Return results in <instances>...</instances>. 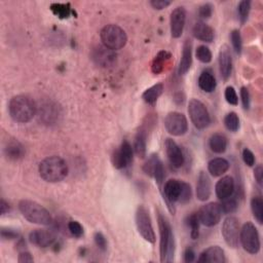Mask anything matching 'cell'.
Returning a JSON list of instances; mask_svg holds the SVG:
<instances>
[{"mask_svg":"<svg viewBox=\"0 0 263 263\" xmlns=\"http://www.w3.org/2000/svg\"><path fill=\"white\" fill-rule=\"evenodd\" d=\"M68 229L75 237H82L84 235V227L78 221H70L68 223Z\"/></svg>","mask_w":263,"mask_h":263,"instance_id":"cell-42","label":"cell"},{"mask_svg":"<svg viewBox=\"0 0 263 263\" xmlns=\"http://www.w3.org/2000/svg\"><path fill=\"white\" fill-rule=\"evenodd\" d=\"M6 156L11 160H19L25 155L24 146L16 139L10 140L5 148Z\"/></svg>","mask_w":263,"mask_h":263,"instance_id":"cell-25","label":"cell"},{"mask_svg":"<svg viewBox=\"0 0 263 263\" xmlns=\"http://www.w3.org/2000/svg\"><path fill=\"white\" fill-rule=\"evenodd\" d=\"M188 113L191 123L198 130H204L211 124V116L207 107L199 100L191 99L188 104Z\"/></svg>","mask_w":263,"mask_h":263,"instance_id":"cell-7","label":"cell"},{"mask_svg":"<svg viewBox=\"0 0 263 263\" xmlns=\"http://www.w3.org/2000/svg\"><path fill=\"white\" fill-rule=\"evenodd\" d=\"M10 211V205L9 203H7L4 198L0 200V213L2 215H6L8 212Z\"/></svg>","mask_w":263,"mask_h":263,"instance_id":"cell-52","label":"cell"},{"mask_svg":"<svg viewBox=\"0 0 263 263\" xmlns=\"http://www.w3.org/2000/svg\"><path fill=\"white\" fill-rule=\"evenodd\" d=\"M165 127L169 134L176 137L183 136L188 130L187 118L180 112H170L166 116Z\"/></svg>","mask_w":263,"mask_h":263,"instance_id":"cell-11","label":"cell"},{"mask_svg":"<svg viewBox=\"0 0 263 263\" xmlns=\"http://www.w3.org/2000/svg\"><path fill=\"white\" fill-rule=\"evenodd\" d=\"M172 58V55L167 51H160L157 53V55L154 57L152 64H151V71L153 74H160L164 70L167 64L170 62Z\"/></svg>","mask_w":263,"mask_h":263,"instance_id":"cell-28","label":"cell"},{"mask_svg":"<svg viewBox=\"0 0 263 263\" xmlns=\"http://www.w3.org/2000/svg\"><path fill=\"white\" fill-rule=\"evenodd\" d=\"M219 69L221 77L227 80L232 72V58L229 48L227 46H222L219 52Z\"/></svg>","mask_w":263,"mask_h":263,"instance_id":"cell-19","label":"cell"},{"mask_svg":"<svg viewBox=\"0 0 263 263\" xmlns=\"http://www.w3.org/2000/svg\"><path fill=\"white\" fill-rule=\"evenodd\" d=\"M215 191H216V195L221 200L231 196L233 191H234V181H233V178L230 177V176L222 177L216 183Z\"/></svg>","mask_w":263,"mask_h":263,"instance_id":"cell-22","label":"cell"},{"mask_svg":"<svg viewBox=\"0 0 263 263\" xmlns=\"http://www.w3.org/2000/svg\"><path fill=\"white\" fill-rule=\"evenodd\" d=\"M251 210L254 218L259 224L263 222V199L260 196H254L251 199Z\"/></svg>","mask_w":263,"mask_h":263,"instance_id":"cell-32","label":"cell"},{"mask_svg":"<svg viewBox=\"0 0 263 263\" xmlns=\"http://www.w3.org/2000/svg\"><path fill=\"white\" fill-rule=\"evenodd\" d=\"M197 84H198V87L200 88V90H203L206 93L214 92L217 87L215 76L213 75V73L211 71H208V70L201 72V74L198 77Z\"/></svg>","mask_w":263,"mask_h":263,"instance_id":"cell-29","label":"cell"},{"mask_svg":"<svg viewBox=\"0 0 263 263\" xmlns=\"http://www.w3.org/2000/svg\"><path fill=\"white\" fill-rule=\"evenodd\" d=\"M91 58L100 67L107 68L113 66L116 63L117 57L114 51L104 46H97L92 50Z\"/></svg>","mask_w":263,"mask_h":263,"instance_id":"cell-13","label":"cell"},{"mask_svg":"<svg viewBox=\"0 0 263 263\" xmlns=\"http://www.w3.org/2000/svg\"><path fill=\"white\" fill-rule=\"evenodd\" d=\"M55 239V234L47 229H35L29 234V240L31 244L41 248H48L52 246Z\"/></svg>","mask_w":263,"mask_h":263,"instance_id":"cell-18","label":"cell"},{"mask_svg":"<svg viewBox=\"0 0 263 263\" xmlns=\"http://www.w3.org/2000/svg\"><path fill=\"white\" fill-rule=\"evenodd\" d=\"M163 92H164V85L163 84H156V85L152 86L151 88L147 89L143 93L142 98L147 104L154 105L156 103V101L158 100V98L161 96Z\"/></svg>","mask_w":263,"mask_h":263,"instance_id":"cell-31","label":"cell"},{"mask_svg":"<svg viewBox=\"0 0 263 263\" xmlns=\"http://www.w3.org/2000/svg\"><path fill=\"white\" fill-rule=\"evenodd\" d=\"M146 147H147V131L144 128H141L135 137L134 142V151L135 153L141 157L144 158L146 155Z\"/></svg>","mask_w":263,"mask_h":263,"instance_id":"cell-27","label":"cell"},{"mask_svg":"<svg viewBox=\"0 0 263 263\" xmlns=\"http://www.w3.org/2000/svg\"><path fill=\"white\" fill-rule=\"evenodd\" d=\"M191 196H192L191 186L188 183L181 181V191H180V195H179L178 201L181 205H185V204L190 201Z\"/></svg>","mask_w":263,"mask_h":263,"instance_id":"cell-36","label":"cell"},{"mask_svg":"<svg viewBox=\"0 0 263 263\" xmlns=\"http://www.w3.org/2000/svg\"><path fill=\"white\" fill-rule=\"evenodd\" d=\"M220 206H221V209H222V213L231 214V213L236 211L238 205H237V201H236L235 198L229 196L225 199H222V204Z\"/></svg>","mask_w":263,"mask_h":263,"instance_id":"cell-38","label":"cell"},{"mask_svg":"<svg viewBox=\"0 0 263 263\" xmlns=\"http://www.w3.org/2000/svg\"><path fill=\"white\" fill-rule=\"evenodd\" d=\"M133 154L134 150L132 148V145L127 140H125L119 146V148L114 150L112 153L111 160L113 167L117 170H122L129 167L133 161Z\"/></svg>","mask_w":263,"mask_h":263,"instance_id":"cell-12","label":"cell"},{"mask_svg":"<svg viewBox=\"0 0 263 263\" xmlns=\"http://www.w3.org/2000/svg\"><path fill=\"white\" fill-rule=\"evenodd\" d=\"M196 214L201 224L208 227H212L220 222L222 216V209L220 204L209 203L204 205Z\"/></svg>","mask_w":263,"mask_h":263,"instance_id":"cell-10","label":"cell"},{"mask_svg":"<svg viewBox=\"0 0 263 263\" xmlns=\"http://www.w3.org/2000/svg\"><path fill=\"white\" fill-rule=\"evenodd\" d=\"M230 38H231V44H232V47H233L235 53L237 55H240L241 48H242L240 32L238 30H232V32L230 34Z\"/></svg>","mask_w":263,"mask_h":263,"instance_id":"cell-40","label":"cell"},{"mask_svg":"<svg viewBox=\"0 0 263 263\" xmlns=\"http://www.w3.org/2000/svg\"><path fill=\"white\" fill-rule=\"evenodd\" d=\"M254 177L259 185L262 184V179H263V168L261 165H258L255 170H254Z\"/></svg>","mask_w":263,"mask_h":263,"instance_id":"cell-50","label":"cell"},{"mask_svg":"<svg viewBox=\"0 0 263 263\" xmlns=\"http://www.w3.org/2000/svg\"><path fill=\"white\" fill-rule=\"evenodd\" d=\"M198 262H210V263H224L226 262V257L224 251L219 246H212L206 249L198 257Z\"/></svg>","mask_w":263,"mask_h":263,"instance_id":"cell-20","label":"cell"},{"mask_svg":"<svg viewBox=\"0 0 263 263\" xmlns=\"http://www.w3.org/2000/svg\"><path fill=\"white\" fill-rule=\"evenodd\" d=\"M195 259V253L192 248H187L184 252V261L187 263L193 262Z\"/></svg>","mask_w":263,"mask_h":263,"instance_id":"cell-51","label":"cell"},{"mask_svg":"<svg viewBox=\"0 0 263 263\" xmlns=\"http://www.w3.org/2000/svg\"><path fill=\"white\" fill-rule=\"evenodd\" d=\"M100 38L104 47L114 52L125 48L128 43V36L125 30L114 24L103 27L100 32Z\"/></svg>","mask_w":263,"mask_h":263,"instance_id":"cell-5","label":"cell"},{"mask_svg":"<svg viewBox=\"0 0 263 263\" xmlns=\"http://www.w3.org/2000/svg\"><path fill=\"white\" fill-rule=\"evenodd\" d=\"M199 16L200 18L203 19H210L211 16H212V13H213V8L210 4H206V5H203L200 8H199Z\"/></svg>","mask_w":263,"mask_h":263,"instance_id":"cell-47","label":"cell"},{"mask_svg":"<svg viewBox=\"0 0 263 263\" xmlns=\"http://www.w3.org/2000/svg\"><path fill=\"white\" fill-rule=\"evenodd\" d=\"M251 10V3L248 2V0H242L237 6V12L239 16V20L241 23H245L248 19L249 13Z\"/></svg>","mask_w":263,"mask_h":263,"instance_id":"cell-39","label":"cell"},{"mask_svg":"<svg viewBox=\"0 0 263 263\" xmlns=\"http://www.w3.org/2000/svg\"><path fill=\"white\" fill-rule=\"evenodd\" d=\"M39 175L49 183H57L66 178L68 175V166L66 161L57 155L49 156L39 164Z\"/></svg>","mask_w":263,"mask_h":263,"instance_id":"cell-2","label":"cell"},{"mask_svg":"<svg viewBox=\"0 0 263 263\" xmlns=\"http://www.w3.org/2000/svg\"><path fill=\"white\" fill-rule=\"evenodd\" d=\"M0 233H2L3 239H16L20 236V233L16 229H13V228L3 227L2 230H0Z\"/></svg>","mask_w":263,"mask_h":263,"instance_id":"cell-43","label":"cell"},{"mask_svg":"<svg viewBox=\"0 0 263 263\" xmlns=\"http://www.w3.org/2000/svg\"><path fill=\"white\" fill-rule=\"evenodd\" d=\"M242 159H244V163L249 167H253L255 165L254 153L248 148H245L242 151Z\"/></svg>","mask_w":263,"mask_h":263,"instance_id":"cell-46","label":"cell"},{"mask_svg":"<svg viewBox=\"0 0 263 263\" xmlns=\"http://www.w3.org/2000/svg\"><path fill=\"white\" fill-rule=\"evenodd\" d=\"M181 191V181L176 179H170L164 185V198L168 205V208L172 214H175L174 204L178 201Z\"/></svg>","mask_w":263,"mask_h":263,"instance_id":"cell-15","label":"cell"},{"mask_svg":"<svg viewBox=\"0 0 263 263\" xmlns=\"http://www.w3.org/2000/svg\"><path fill=\"white\" fill-rule=\"evenodd\" d=\"M191 65H192V44L190 41H186L183 46L178 73L180 75H185L189 71Z\"/></svg>","mask_w":263,"mask_h":263,"instance_id":"cell-23","label":"cell"},{"mask_svg":"<svg viewBox=\"0 0 263 263\" xmlns=\"http://www.w3.org/2000/svg\"><path fill=\"white\" fill-rule=\"evenodd\" d=\"M37 106L32 98L26 95H18L12 98L9 104L11 117L20 124L29 123L36 114Z\"/></svg>","mask_w":263,"mask_h":263,"instance_id":"cell-1","label":"cell"},{"mask_svg":"<svg viewBox=\"0 0 263 263\" xmlns=\"http://www.w3.org/2000/svg\"><path fill=\"white\" fill-rule=\"evenodd\" d=\"M136 225L141 236L148 242H155V233L152 226L148 210L144 206H139L136 211Z\"/></svg>","mask_w":263,"mask_h":263,"instance_id":"cell-8","label":"cell"},{"mask_svg":"<svg viewBox=\"0 0 263 263\" xmlns=\"http://www.w3.org/2000/svg\"><path fill=\"white\" fill-rule=\"evenodd\" d=\"M224 96H225V100L228 104L233 105V106H236L238 104V98H237L236 92L233 87H227L225 89Z\"/></svg>","mask_w":263,"mask_h":263,"instance_id":"cell-41","label":"cell"},{"mask_svg":"<svg viewBox=\"0 0 263 263\" xmlns=\"http://www.w3.org/2000/svg\"><path fill=\"white\" fill-rule=\"evenodd\" d=\"M19 210L23 217L31 223L39 225H50L53 222L51 213L36 201L23 199L19 203Z\"/></svg>","mask_w":263,"mask_h":263,"instance_id":"cell-4","label":"cell"},{"mask_svg":"<svg viewBox=\"0 0 263 263\" xmlns=\"http://www.w3.org/2000/svg\"><path fill=\"white\" fill-rule=\"evenodd\" d=\"M222 236L225 242L230 248H237L239 244V222L238 219L234 216H228L224 219L222 228Z\"/></svg>","mask_w":263,"mask_h":263,"instance_id":"cell-9","label":"cell"},{"mask_svg":"<svg viewBox=\"0 0 263 263\" xmlns=\"http://www.w3.org/2000/svg\"><path fill=\"white\" fill-rule=\"evenodd\" d=\"M51 10L60 19H67L71 15V8L69 4H53L51 6Z\"/></svg>","mask_w":263,"mask_h":263,"instance_id":"cell-33","label":"cell"},{"mask_svg":"<svg viewBox=\"0 0 263 263\" xmlns=\"http://www.w3.org/2000/svg\"><path fill=\"white\" fill-rule=\"evenodd\" d=\"M195 56H196L197 60L204 64H208L212 61V53H211L210 49L206 46H199L196 49Z\"/></svg>","mask_w":263,"mask_h":263,"instance_id":"cell-37","label":"cell"},{"mask_svg":"<svg viewBox=\"0 0 263 263\" xmlns=\"http://www.w3.org/2000/svg\"><path fill=\"white\" fill-rule=\"evenodd\" d=\"M224 125L230 132H237L239 129V118L235 112H229L224 118Z\"/></svg>","mask_w":263,"mask_h":263,"instance_id":"cell-35","label":"cell"},{"mask_svg":"<svg viewBox=\"0 0 263 263\" xmlns=\"http://www.w3.org/2000/svg\"><path fill=\"white\" fill-rule=\"evenodd\" d=\"M186 22V11L183 7L176 8L170 18V28H171V35L173 38L181 37Z\"/></svg>","mask_w":263,"mask_h":263,"instance_id":"cell-16","label":"cell"},{"mask_svg":"<svg viewBox=\"0 0 263 263\" xmlns=\"http://www.w3.org/2000/svg\"><path fill=\"white\" fill-rule=\"evenodd\" d=\"M18 261H19L20 263H27V262H33L34 259H33V257L31 256V254H30L29 252L23 251V252L20 253Z\"/></svg>","mask_w":263,"mask_h":263,"instance_id":"cell-49","label":"cell"},{"mask_svg":"<svg viewBox=\"0 0 263 263\" xmlns=\"http://www.w3.org/2000/svg\"><path fill=\"white\" fill-rule=\"evenodd\" d=\"M229 163L223 157H215L208 164L209 173L214 177H220L224 175L229 169Z\"/></svg>","mask_w":263,"mask_h":263,"instance_id":"cell-26","label":"cell"},{"mask_svg":"<svg viewBox=\"0 0 263 263\" xmlns=\"http://www.w3.org/2000/svg\"><path fill=\"white\" fill-rule=\"evenodd\" d=\"M171 5L170 2H167V0H152L150 2V6L157 11H161L166 8H168Z\"/></svg>","mask_w":263,"mask_h":263,"instance_id":"cell-48","label":"cell"},{"mask_svg":"<svg viewBox=\"0 0 263 263\" xmlns=\"http://www.w3.org/2000/svg\"><path fill=\"white\" fill-rule=\"evenodd\" d=\"M239 241L245 251L250 254H257L260 251V236L252 222H247L242 225L239 232Z\"/></svg>","mask_w":263,"mask_h":263,"instance_id":"cell-6","label":"cell"},{"mask_svg":"<svg viewBox=\"0 0 263 263\" xmlns=\"http://www.w3.org/2000/svg\"><path fill=\"white\" fill-rule=\"evenodd\" d=\"M165 147H166L167 155L171 165L177 169L181 168L185 161V156L183 154L181 147L171 138H168L166 140Z\"/></svg>","mask_w":263,"mask_h":263,"instance_id":"cell-17","label":"cell"},{"mask_svg":"<svg viewBox=\"0 0 263 263\" xmlns=\"http://www.w3.org/2000/svg\"><path fill=\"white\" fill-rule=\"evenodd\" d=\"M193 36L205 43H212L215 37L214 29L204 22H198L193 27Z\"/></svg>","mask_w":263,"mask_h":263,"instance_id":"cell-24","label":"cell"},{"mask_svg":"<svg viewBox=\"0 0 263 263\" xmlns=\"http://www.w3.org/2000/svg\"><path fill=\"white\" fill-rule=\"evenodd\" d=\"M211 191H212L211 179L206 172L201 171L198 175L197 183H196V197L200 201H206L207 199L210 198Z\"/></svg>","mask_w":263,"mask_h":263,"instance_id":"cell-21","label":"cell"},{"mask_svg":"<svg viewBox=\"0 0 263 263\" xmlns=\"http://www.w3.org/2000/svg\"><path fill=\"white\" fill-rule=\"evenodd\" d=\"M186 223L188 227H190V236L192 239H196L199 235V220L196 213L191 214L187 217Z\"/></svg>","mask_w":263,"mask_h":263,"instance_id":"cell-34","label":"cell"},{"mask_svg":"<svg viewBox=\"0 0 263 263\" xmlns=\"http://www.w3.org/2000/svg\"><path fill=\"white\" fill-rule=\"evenodd\" d=\"M209 144H210V148L213 152L221 154L226 151L228 142H227V138L223 134L217 133V134H214L210 138Z\"/></svg>","mask_w":263,"mask_h":263,"instance_id":"cell-30","label":"cell"},{"mask_svg":"<svg viewBox=\"0 0 263 263\" xmlns=\"http://www.w3.org/2000/svg\"><path fill=\"white\" fill-rule=\"evenodd\" d=\"M95 242L97 245V247L101 250V251H106L107 250V240L106 237L104 236V234L102 232H96L95 233Z\"/></svg>","mask_w":263,"mask_h":263,"instance_id":"cell-44","label":"cell"},{"mask_svg":"<svg viewBox=\"0 0 263 263\" xmlns=\"http://www.w3.org/2000/svg\"><path fill=\"white\" fill-rule=\"evenodd\" d=\"M143 171L146 175L153 177L158 185L164 182L165 179V168L163 161L157 154H152L143 167Z\"/></svg>","mask_w":263,"mask_h":263,"instance_id":"cell-14","label":"cell"},{"mask_svg":"<svg viewBox=\"0 0 263 263\" xmlns=\"http://www.w3.org/2000/svg\"><path fill=\"white\" fill-rule=\"evenodd\" d=\"M158 228H159V254L160 262L169 263L174 260L175 255V238L169 220L161 214L157 216Z\"/></svg>","mask_w":263,"mask_h":263,"instance_id":"cell-3","label":"cell"},{"mask_svg":"<svg viewBox=\"0 0 263 263\" xmlns=\"http://www.w3.org/2000/svg\"><path fill=\"white\" fill-rule=\"evenodd\" d=\"M240 99H241V103H242L244 108L246 110H248L250 108V105H251V97H250L249 90L246 87H242L240 89Z\"/></svg>","mask_w":263,"mask_h":263,"instance_id":"cell-45","label":"cell"}]
</instances>
